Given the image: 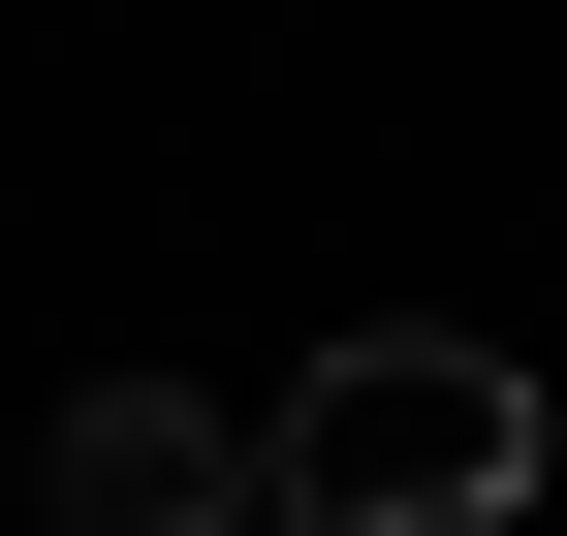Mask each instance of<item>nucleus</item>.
<instances>
[{
    "label": "nucleus",
    "mask_w": 567,
    "mask_h": 536,
    "mask_svg": "<svg viewBox=\"0 0 567 536\" xmlns=\"http://www.w3.org/2000/svg\"><path fill=\"white\" fill-rule=\"evenodd\" d=\"M32 536H284V505H252V411H189V379H63Z\"/></svg>",
    "instance_id": "f03ea898"
},
{
    "label": "nucleus",
    "mask_w": 567,
    "mask_h": 536,
    "mask_svg": "<svg viewBox=\"0 0 567 536\" xmlns=\"http://www.w3.org/2000/svg\"><path fill=\"white\" fill-rule=\"evenodd\" d=\"M252 505H284V536H505V505H536V348H473V316L316 348V379L252 411Z\"/></svg>",
    "instance_id": "f257e3e1"
}]
</instances>
